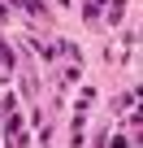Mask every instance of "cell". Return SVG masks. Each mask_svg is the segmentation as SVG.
I'll return each instance as SVG.
<instances>
[{
	"label": "cell",
	"instance_id": "obj_1",
	"mask_svg": "<svg viewBox=\"0 0 143 148\" xmlns=\"http://www.w3.org/2000/svg\"><path fill=\"white\" fill-rule=\"evenodd\" d=\"M0 131H5V148H26V118H22V105L13 96L0 100Z\"/></svg>",
	"mask_w": 143,
	"mask_h": 148
},
{
	"label": "cell",
	"instance_id": "obj_2",
	"mask_svg": "<svg viewBox=\"0 0 143 148\" xmlns=\"http://www.w3.org/2000/svg\"><path fill=\"white\" fill-rule=\"evenodd\" d=\"M0 70H5V74H9V70H18V52L9 48V39H5V35H0Z\"/></svg>",
	"mask_w": 143,
	"mask_h": 148
},
{
	"label": "cell",
	"instance_id": "obj_3",
	"mask_svg": "<svg viewBox=\"0 0 143 148\" xmlns=\"http://www.w3.org/2000/svg\"><path fill=\"white\" fill-rule=\"evenodd\" d=\"M83 18L87 22H104V0H83Z\"/></svg>",
	"mask_w": 143,
	"mask_h": 148
}]
</instances>
